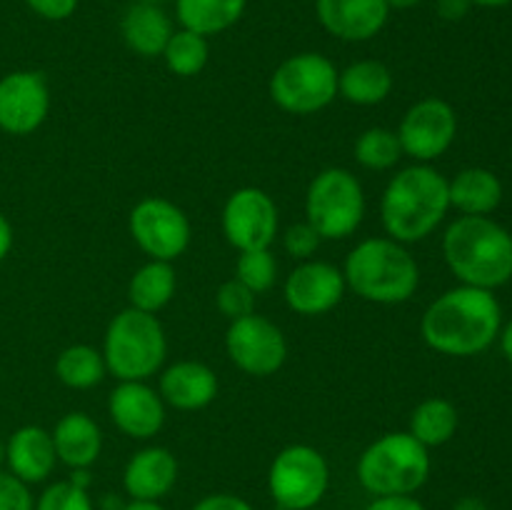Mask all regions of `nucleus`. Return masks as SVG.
Segmentation results:
<instances>
[{
    "mask_svg": "<svg viewBox=\"0 0 512 510\" xmlns=\"http://www.w3.org/2000/svg\"><path fill=\"white\" fill-rule=\"evenodd\" d=\"M50 110L48 80L38 70H15L0 78V130L30 135L45 123Z\"/></svg>",
    "mask_w": 512,
    "mask_h": 510,
    "instance_id": "4468645a",
    "label": "nucleus"
},
{
    "mask_svg": "<svg viewBox=\"0 0 512 510\" xmlns=\"http://www.w3.org/2000/svg\"><path fill=\"white\" fill-rule=\"evenodd\" d=\"M225 350L235 368L255 378H268L285 365L288 340L273 320L250 313L245 318L230 320V328L225 333Z\"/></svg>",
    "mask_w": 512,
    "mask_h": 510,
    "instance_id": "9b49d317",
    "label": "nucleus"
},
{
    "mask_svg": "<svg viewBox=\"0 0 512 510\" xmlns=\"http://www.w3.org/2000/svg\"><path fill=\"white\" fill-rule=\"evenodd\" d=\"M393 93V73L380 60H358L338 73V95L353 105H380Z\"/></svg>",
    "mask_w": 512,
    "mask_h": 510,
    "instance_id": "b1692460",
    "label": "nucleus"
},
{
    "mask_svg": "<svg viewBox=\"0 0 512 510\" xmlns=\"http://www.w3.org/2000/svg\"><path fill=\"white\" fill-rule=\"evenodd\" d=\"M248 0H175V15L185 30L198 35H218L233 28L245 13Z\"/></svg>",
    "mask_w": 512,
    "mask_h": 510,
    "instance_id": "393cba45",
    "label": "nucleus"
},
{
    "mask_svg": "<svg viewBox=\"0 0 512 510\" xmlns=\"http://www.w3.org/2000/svg\"><path fill=\"white\" fill-rule=\"evenodd\" d=\"M10 248H13V225H10V220L0 213V260H5Z\"/></svg>",
    "mask_w": 512,
    "mask_h": 510,
    "instance_id": "ea45409f",
    "label": "nucleus"
},
{
    "mask_svg": "<svg viewBox=\"0 0 512 510\" xmlns=\"http://www.w3.org/2000/svg\"><path fill=\"white\" fill-rule=\"evenodd\" d=\"M143 3H158L160 5V3H165V0H143Z\"/></svg>",
    "mask_w": 512,
    "mask_h": 510,
    "instance_id": "de8ad7c7",
    "label": "nucleus"
},
{
    "mask_svg": "<svg viewBox=\"0 0 512 510\" xmlns=\"http://www.w3.org/2000/svg\"><path fill=\"white\" fill-rule=\"evenodd\" d=\"M403 145V155L418 163H433L450 150L458 135V115L443 98H423L408 108L395 130Z\"/></svg>",
    "mask_w": 512,
    "mask_h": 510,
    "instance_id": "f8f14e48",
    "label": "nucleus"
},
{
    "mask_svg": "<svg viewBox=\"0 0 512 510\" xmlns=\"http://www.w3.org/2000/svg\"><path fill=\"white\" fill-rule=\"evenodd\" d=\"M130 235L135 245L148 255L150 260H165L173 263L188 250L190 228L188 215L183 208L165 198H143L128 218Z\"/></svg>",
    "mask_w": 512,
    "mask_h": 510,
    "instance_id": "9d476101",
    "label": "nucleus"
},
{
    "mask_svg": "<svg viewBox=\"0 0 512 510\" xmlns=\"http://www.w3.org/2000/svg\"><path fill=\"white\" fill-rule=\"evenodd\" d=\"M120 33H123L125 45L133 53L143 55V58H155L163 55L165 45H168L173 30V20L170 15L160 8L158 3H143L135 0L123 15L120 23Z\"/></svg>",
    "mask_w": 512,
    "mask_h": 510,
    "instance_id": "4be33fe9",
    "label": "nucleus"
},
{
    "mask_svg": "<svg viewBox=\"0 0 512 510\" xmlns=\"http://www.w3.org/2000/svg\"><path fill=\"white\" fill-rule=\"evenodd\" d=\"M308 510H325V508H318V505H315V508H308Z\"/></svg>",
    "mask_w": 512,
    "mask_h": 510,
    "instance_id": "09e8293b",
    "label": "nucleus"
},
{
    "mask_svg": "<svg viewBox=\"0 0 512 510\" xmlns=\"http://www.w3.org/2000/svg\"><path fill=\"white\" fill-rule=\"evenodd\" d=\"M178 280H175L173 263L165 260H148L143 268L135 270L128 285L130 308L143 310V313H158L173 300Z\"/></svg>",
    "mask_w": 512,
    "mask_h": 510,
    "instance_id": "a878e982",
    "label": "nucleus"
},
{
    "mask_svg": "<svg viewBox=\"0 0 512 510\" xmlns=\"http://www.w3.org/2000/svg\"><path fill=\"white\" fill-rule=\"evenodd\" d=\"M0 510H35L28 483L0 468Z\"/></svg>",
    "mask_w": 512,
    "mask_h": 510,
    "instance_id": "f704fd0d",
    "label": "nucleus"
},
{
    "mask_svg": "<svg viewBox=\"0 0 512 510\" xmlns=\"http://www.w3.org/2000/svg\"><path fill=\"white\" fill-rule=\"evenodd\" d=\"M178 480V460L163 445H148L128 460L123 470V488L130 500L160 503Z\"/></svg>",
    "mask_w": 512,
    "mask_h": 510,
    "instance_id": "a211bd4d",
    "label": "nucleus"
},
{
    "mask_svg": "<svg viewBox=\"0 0 512 510\" xmlns=\"http://www.w3.org/2000/svg\"><path fill=\"white\" fill-rule=\"evenodd\" d=\"M323 238L318 235V230L305 220V223H295L285 230L283 235V248L290 258L295 260H310V255L320 248Z\"/></svg>",
    "mask_w": 512,
    "mask_h": 510,
    "instance_id": "72a5a7b5",
    "label": "nucleus"
},
{
    "mask_svg": "<svg viewBox=\"0 0 512 510\" xmlns=\"http://www.w3.org/2000/svg\"><path fill=\"white\" fill-rule=\"evenodd\" d=\"M328 485V460L313 445H288L270 463L268 493L280 510L315 508L328 493Z\"/></svg>",
    "mask_w": 512,
    "mask_h": 510,
    "instance_id": "1a4fd4ad",
    "label": "nucleus"
},
{
    "mask_svg": "<svg viewBox=\"0 0 512 510\" xmlns=\"http://www.w3.org/2000/svg\"><path fill=\"white\" fill-rule=\"evenodd\" d=\"M105 373H108V368H105L103 353L95 350L93 345H68V348L55 358V375H58L60 383L70 390L95 388V385L103 383Z\"/></svg>",
    "mask_w": 512,
    "mask_h": 510,
    "instance_id": "cd10ccee",
    "label": "nucleus"
},
{
    "mask_svg": "<svg viewBox=\"0 0 512 510\" xmlns=\"http://www.w3.org/2000/svg\"><path fill=\"white\" fill-rule=\"evenodd\" d=\"M223 235L233 248H270L278 235V205L265 190L238 188L223 208Z\"/></svg>",
    "mask_w": 512,
    "mask_h": 510,
    "instance_id": "ddd939ff",
    "label": "nucleus"
},
{
    "mask_svg": "<svg viewBox=\"0 0 512 510\" xmlns=\"http://www.w3.org/2000/svg\"><path fill=\"white\" fill-rule=\"evenodd\" d=\"M55 455L70 470H88L103 453L100 425L88 413H68L53 428Z\"/></svg>",
    "mask_w": 512,
    "mask_h": 510,
    "instance_id": "412c9836",
    "label": "nucleus"
},
{
    "mask_svg": "<svg viewBox=\"0 0 512 510\" xmlns=\"http://www.w3.org/2000/svg\"><path fill=\"white\" fill-rule=\"evenodd\" d=\"M163 60L173 75H178V78H193V75L203 73L210 60L208 38L185 28L175 30L170 35L168 45H165Z\"/></svg>",
    "mask_w": 512,
    "mask_h": 510,
    "instance_id": "c85d7f7f",
    "label": "nucleus"
},
{
    "mask_svg": "<svg viewBox=\"0 0 512 510\" xmlns=\"http://www.w3.org/2000/svg\"><path fill=\"white\" fill-rule=\"evenodd\" d=\"M345 290L348 285L343 270L325 260H303L285 278L283 298L293 313L318 318L340 305Z\"/></svg>",
    "mask_w": 512,
    "mask_h": 510,
    "instance_id": "2eb2a0df",
    "label": "nucleus"
},
{
    "mask_svg": "<svg viewBox=\"0 0 512 510\" xmlns=\"http://www.w3.org/2000/svg\"><path fill=\"white\" fill-rule=\"evenodd\" d=\"M443 258L460 285L498 290L512 280V233L490 215H460L443 235Z\"/></svg>",
    "mask_w": 512,
    "mask_h": 510,
    "instance_id": "7ed1b4c3",
    "label": "nucleus"
},
{
    "mask_svg": "<svg viewBox=\"0 0 512 510\" xmlns=\"http://www.w3.org/2000/svg\"><path fill=\"white\" fill-rule=\"evenodd\" d=\"M450 210L448 178L428 163H415L390 178L380 198V220L388 238L420 243L435 233Z\"/></svg>",
    "mask_w": 512,
    "mask_h": 510,
    "instance_id": "f03ea898",
    "label": "nucleus"
},
{
    "mask_svg": "<svg viewBox=\"0 0 512 510\" xmlns=\"http://www.w3.org/2000/svg\"><path fill=\"white\" fill-rule=\"evenodd\" d=\"M168 355L165 328L153 313L125 308L105 330L103 358L118 380H148L163 368Z\"/></svg>",
    "mask_w": 512,
    "mask_h": 510,
    "instance_id": "423d86ee",
    "label": "nucleus"
},
{
    "mask_svg": "<svg viewBox=\"0 0 512 510\" xmlns=\"http://www.w3.org/2000/svg\"><path fill=\"white\" fill-rule=\"evenodd\" d=\"M338 73L333 60L320 53L290 55L270 78V98L285 113L313 115L338 95Z\"/></svg>",
    "mask_w": 512,
    "mask_h": 510,
    "instance_id": "6e6552de",
    "label": "nucleus"
},
{
    "mask_svg": "<svg viewBox=\"0 0 512 510\" xmlns=\"http://www.w3.org/2000/svg\"><path fill=\"white\" fill-rule=\"evenodd\" d=\"M503 308L495 290L458 285L428 305L420 320V335L435 353L450 358L480 355L498 340Z\"/></svg>",
    "mask_w": 512,
    "mask_h": 510,
    "instance_id": "f257e3e1",
    "label": "nucleus"
},
{
    "mask_svg": "<svg viewBox=\"0 0 512 510\" xmlns=\"http://www.w3.org/2000/svg\"><path fill=\"white\" fill-rule=\"evenodd\" d=\"M345 285L358 298L378 305H398L415 295L420 265L403 243L393 238H368L345 258Z\"/></svg>",
    "mask_w": 512,
    "mask_h": 510,
    "instance_id": "20e7f679",
    "label": "nucleus"
},
{
    "mask_svg": "<svg viewBox=\"0 0 512 510\" xmlns=\"http://www.w3.org/2000/svg\"><path fill=\"white\" fill-rule=\"evenodd\" d=\"M450 208L463 215H490L503 203V183L488 168H465L448 180Z\"/></svg>",
    "mask_w": 512,
    "mask_h": 510,
    "instance_id": "5701e85b",
    "label": "nucleus"
},
{
    "mask_svg": "<svg viewBox=\"0 0 512 510\" xmlns=\"http://www.w3.org/2000/svg\"><path fill=\"white\" fill-rule=\"evenodd\" d=\"M215 303L228 320H238L255 313V293L245 288L238 278H230L220 285L218 293H215Z\"/></svg>",
    "mask_w": 512,
    "mask_h": 510,
    "instance_id": "473e14b6",
    "label": "nucleus"
},
{
    "mask_svg": "<svg viewBox=\"0 0 512 510\" xmlns=\"http://www.w3.org/2000/svg\"><path fill=\"white\" fill-rule=\"evenodd\" d=\"M158 393L175 410H203L218 395V375L198 360H180L160 373Z\"/></svg>",
    "mask_w": 512,
    "mask_h": 510,
    "instance_id": "6ab92c4d",
    "label": "nucleus"
},
{
    "mask_svg": "<svg viewBox=\"0 0 512 510\" xmlns=\"http://www.w3.org/2000/svg\"><path fill=\"white\" fill-rule=\"evenodd\" d=\"M3 463H5V443L0 440V468H3Z\"/></svg>",
    "mask_w": 512,
    "mask_h": 510,
    "instance_id": "49530a36",
    "label": "nucleus"
},
{
    "mask_svg": "<svg viewBox=\"0 0 512 510\" xmlns=\"http://www.w3.org/2000/svg\"><path fill=\"white\" fill-rule=\"evenodd\" d=\"M315 15L333 38L363 43L385 28L390 8L385 0H315Z\"/></svg>",
    "mask_w": 512,
    "mask_h": 510,
    "instance_id": "f3484780",
    "label": "nucleus"
},
{
    "mask_svg": "<svg viewBox=\"0 0 512 510\" xmlns=\"http://www.w3.org/2000/svg\"><path fill=\"white\" fill-rule=\"evenodd\" d=\"M453 510H488V505H485L483 498H475V495H465V498H460L458 503L453 505Z\"/></svg>",
    "mask_w": 512,
    "mask_h": 510,
    "instance_id": "79ce46f5",
    "label": "nucleus"
},
{
    "mask_svg": "<svg viewBox=\"0 0 512 510\" xmlns=\"http://www.w3.org/2000/svg\"><path fill=\"white\" fill-rule=\"evenodd\" d=\"M115 428L133 440H148L165 425V403L145 380H120L108 398Z\"/></svg>",
    "mask_w": 512,
    "mask_h": 510,
    "instance_id": "dca6fc26",
    "label": "nucleus"
},
{
    "mask_svg": "<svg viewBox=\"0 0 512 510\" xmlns=\"http://www.w3.org/2000/svg\"><path fill=\"white\" fill-rule=\"evenodd\" d=\"M365 218L360 180L345 168H325L310 180L305 193V220L323 240H345Z\"/></svg>",
    "mask_w": 512,
    "mask_h": 510,
    "instance_id": "0eeeda50",
    "label": "nucleus"
},
{
    "mask_svg": "<svg viewBox=\"0 0 512 510\" xmlns=\"http://www.w3.org/2000/svg\"><path fill=\"white\" fill-rule=\"evenodd\" d=\"M473 5H480V8H505L512 0H470Z\"/></svg>",
    "mask_w": 512,
    "mask_h": 510,
    "instance_id": "a18cd8bd",
    "label": "nucleus"
},
{
    "mask_svg": "<svg viewBox=\"0 0 512 510\" xmlns=\"http://www.w3.org/2000/svg\"><path fill=\"white\" fill-rule=\"evenodd\" d=\"M35 510H95V505L88 490L75 485L73 480H60L43 490Z\"/></svg>",
    "mask_w": 512,
    "mask_h": 510,
    "instance_id": "2f4dec72",
    "label": "nucleus"
},
{
    "mask_svg": "<svg viewBox=\"0 0 512 510\" xmlns=\"http://www.w3.org/2000/svg\"><path fill=\"white\" fill-rule=\"evenodd\" d=\"M473 3L470 0H438V15L448 23H458L470 13Z\"/></svg>",
    "mask_w": 512,
    "mask_h": 510,
    "instance_id": "58836bf2",
    "label": "nucleus"
},
{
    "mask_svg": "<svg viewBox=\"0 0 512 510\" xmlns=\"http://www.w3.org/2000/svg\"><path fill=\"white\" fill-rule=\"evenodd\" d=\"M235 278L253 290L255 295L268 293L278 278V260L270 253V248L260 250H243L235 263Z\"/></svg>",
    "mask_w": 512,
    "mask_h": 510,
    "instance_id": "7c9ffc66",
    "label": "nucleus"
},
{
    "mask_svg": "<svg viewBox=\"0 0 512 510\" xmlns=\"http://www.w3.org/2000/svg\"><path fill=\"white\" fill-rule=\"evenodd\" d=\"M193 510H255L245 498L233 493H213L193 505Z\"/></svg>",
    "mask_w": 512,
    "mask_h": 510,
    "instance_id": "e433bc0d",
    "label": "nucleus"
},
{
    "mask_svg": "<svg viewBox=\"0 0 512 510\" xmlns=\"http://www.w3.org/2000/svg\"><path fill=\"white\" fill-rule=\"evenodd\" d=\"M498 340H500V350H503L505 360H508V363L512 365V320H508V323L500 328Z\"/></svg>",
    "mask_w": 512,
    "mask_h": 510,
    "instance_id": "a19ab883",
    "label": "nucleus"
},
{
    "mask_svg": "<svg viewBox=\"0 0 512 510\" xmlns=\"http://www.w3.org/2000/svg\"><path fill=\"white\" fill-rule=\"evenodd\" d=\"M365 510H425L415 495H385V498H375Z\"/></svg>",
    "mask_w": 512,
    "mask_h": 510,
    "instance_id": "4c0bfd02",
    "label": "nucleus"
},
{
    "mask_svg": "<svg viewBox=\"0 0 512 510\" xmlns=\"http://www.w3.org/2000/svg\"><path fill=\"white\" fill-rule=\"evenodd\" d=\"M360 485L375 498L413 495L430 478V450L405 433H385L368 445L358 458Z\"/></svg>",
    "mask_w": 512,
    "mask_h": 510,
    "instance_id": "39448f33",
    "label": "nucleus"
},
{
    "mask_svg": "<svg viewBox=\"0 0 512 510\" xmlns=\"http://www.w3.org/2000/svg\"><path fill=\"white\" fill-rule=\"evenodd\" d=\"M388 3L390 10H408V8H415V5H420L423 0H385Z\"/></svg>",
    "mask_w": 512,
    "mask_h": 510,
    "instance_id": "c03bdc74",
    "label": "nucleus"
},
{
    "mask_svg": "<svg viewBox=\"0 0 512 510\" xmlns=\"http://www.w3.org/2000/svg\"><path fill=\"white\" fill-rule=\"evenodd\" d=\"M403 158V145L395 130L368 128L355 140V160L368 170H390Z\"/></svg>",
    "mask_w": 512,
    "mask_h": 510,
    "instance_id": "c756f323",
    "label": "nucleus"
},
{
    "mask_svg": "<svg viewBox=\"0 0 512 510\" xmlns=\"http://www.w3.org/2000/svg\"><path fill=\"white\" fill-rule=\"evenodd\" d=\"M58 455H55L53 435L40 425H23L5 443V465L8 473L23 483H43L53 475Z\"/></svg>",
    "mask_w": 512,
    "mask_h": 510,
    "instance_id": "aec40b11",
    "label": "nucleus"
},
{
    "mask_svg": "<svg viewBox=\"0 0 512 510\" xmlns=\"http://www.w3.org/2000/svg\"><path fill=\"white\" fill-rule=\"evenodd\" d=\"M458 425V408L450 400L428 398L415 405V410L410 413L408 433L430 450L453 440V435L458 433Z\"/></svg>",
    "mask_w": 512,
    "mask_h": 510,
    "instance_id": "bb28decb",
    "label": "nucleus"
},
{
    "mask_svg": "<svg viewBox=\"0 0 512 510\" xmlns=\"http://www.w3.org/2000/svg\"><path fill=\"white\" fill-rule=\"evenodd\" d=\"M25 3L45 20H68L78 10L80 0H25Z\"/></svg>",
    "mask_w": 512,
    "mask_h": 510,
    "instance_id": "c9c22d12",
    "label": "nucleus"
},
{
    "mask_svg": "<svg viewBox=\"0 0 512 510\" xmlns=\"http://www.w3.org/2000/svg\"><path fill=\"white\" fill-rule=\"evenodd\" d=\"M123 510H165L160 503H148V500H130L128 505H123Z\"/></svg>",
    "mask_w": 512,
    "mask_h": 510,
    "instance_id": "37998d69",
    "label": "nucleus"
}]
</instances>
